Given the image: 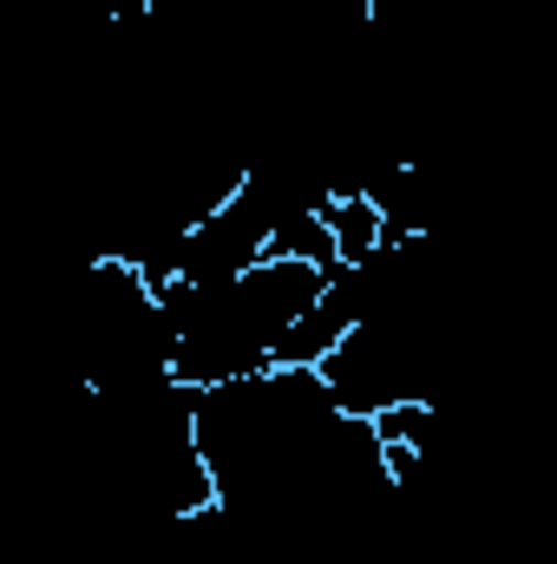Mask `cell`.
I'll return each mask as SVG.
<instances>
[{
    "label": "cell",
    "mask_w": 557,
    "mask_h": 564,
    "mask_svg": "<svg viewBox=\"0 0 557 564\" xmlns=\"http://www.w3.org/2000/svg\"><path fill=\"white\" fill-rule=\"evenodd\" d=\"M321 289H328V270L295 257H263L230 282H171L164 289L171 375L184 388H223L276 368L282 341L321 302Z\"/></svg>",
    "instance_id": "6da1fadb"
}]
</instances>
